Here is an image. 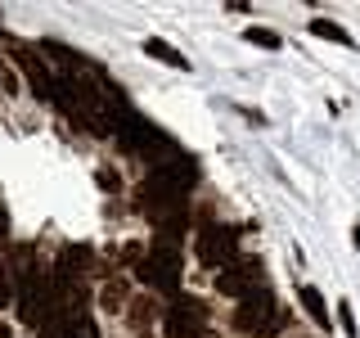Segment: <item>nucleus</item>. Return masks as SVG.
<instances>
[{
    "label": "nucleus",
    "mask_w": 360,
    "mask_h": 338,
    "mask_svg": "<svg viewBox=\"0 0 360 338\" xmlns=\"http://www.w3.org/2000/svg\"><path fill=\"white\" fill-rule=\"evenodd\" d=\"M135 275L144 280V284H153L158 293H180V280H185V257H180L176 244H158L144 253V262L135 266Z\"/></svg>",
    "instance_id": "obj_1"
},
{
    "label": "nucleus",
    "mask_w": 360,
    "mask_h": 338,
    "mask_svg": "<svg viewBox=\"0 0 360 338\" xmlns=\"http://www.w3.org/2000/svg\"><path fill=\"white\" fill-rule=\"evenodd\" d=\"M275 325H279V307L266 284L252 289L248 298H239V307H234V330L239 334H270Z\"/></svg>",
    "instance_id": "obj_2"
},
{
    "label": "nucleus",
    "mask_w": 360,
    "mask_h": 338,
    "mask_svg": "<svg viewBox=\"0 0 360 338\" xmlns=\"http://www.w3.org/2000/svg\"><path fill=\"white\" fill-rule=\"evenodd\" d=\"M162 334H167V338H198V334H207V302L180 293L172 307H167Z\"/></svg>",
    "instance_id": "obj_3"
},
{
    "label": "nucleus",
    "mask_w": 360,
    "mask_h": 338,
    "mask_svg": "<svg viewBox=\"0 0 360 338\" xmlns=\"http://www.w3.org/2000/svg\"><path fill=\"white\" fill-rule=\"evenodd\" d=\"M239 257V230L234 225H202L198 230V262L225 270Z\"/></svg>",
    "instance_id": "obj_4"
},
{
    "label": "nucleus",
    "mask_w": 360,
    "mask_h": 338,
    "mask_svg": "<svg viewBox=\"0 0 360 338\" xmlns=\"http://www.w3.org/2000/svg\"><path fill=\"white\" fill-rule=\"evenodd\" d=\"M252 289H262V262L252 257H234L225 270H217V293L225 298H248Z\"/></svg>",
    "instance_id": "obj_5"
},
{
    "label": "nucleus",
    "mask_w": 360,
    "mask_h": 338,
    "mask_svg": "<svg viewBox=\"0 0 360 338\" xmlns=\"http://www.w3.org/2000/svg\"><path fill=\"white\" fill-rule=\"evenodd\" d=\"M149 176H158L162 185H172L176 194H185V189H194L198 180H202V167H198V158H189V154H176V158H167V163H158Z\"/></svg>",
    "instance_id": "obj_6"
},
{
    "label": "nucleus",
    "mask_w": 360,
    "mask_h": 338,
    "mask_svg": "<svg viewBox=\"0 0 360 338\" xmlns=\"http://www.w3.org/2000/svg\"><path fill=\"white\" fill-rule=\"evenodd\" d=\"M18 63H22V73H27V86L37 90L41 99H54V77H50V68H45L41 54L22 50V54H18Z\"/></svg>",
    "instance_id": "obj_7"
},
{
    "label": "nucleus",
    "mask_w": 360,
    "mask_h": 338,
    "mask_svg": "<svg viewBox=\"0 0 360 338\" xmlns=\"http://www.w3.org/2000/svg\"><path fill=\"white\" fill-rule=\"evenodd\" d=\"M297 302H302V311L311 315L320 330H329L333 325V315H329V302H324V293L315 289V284H297Z\"/></svg>",
    "instance_id": "obj_8"
},
{
    "label": "nucleus",
    "mask_w": 360,
    "mask_h": 338,
    "mask_svg": "<svg viewBox=\"0 0 360 338\" xmlns=\"http://www.w3.org/2000/svg\"><path fill=\"white\" fill-rule=\"evenodd\" d=\"M307 32H311V37H320V41H333V45H347V50H356V37L342 27V23H333V18H311Z\"/></svg>",
    "instance_id": "obj_9"
},
{
    "label": "nucleus",
    "mask_w": 360,
    "mask_h": 338,
    "mask_svg": "<svg viewBox=\"0 0 360 338\" xmlns=\"http://www.w3.org/2000/svg\"><path fill=\"white\" fill-rule=\"evenodd\" d=\"M144 54H153V59H162L167 68H180V73L189 68V59H185V54H180L176 45H167L162 37H149V41H144Z\"/></svg>",
    "instance_id": "obj_10"
},
{
    "label": "nucleus",
    "mask_w": 360,
    "mask_h": 338,
    "mask_svg": "<svg viewBox=\"0 0 360 338\" xmlns=\"http://www.w3.org/2000/svg\"><path fill=\"white\" fill-rule=\"evenodd\" d=\"M41 50L45 54H54V59H63L68 68H72V73H77V68H86L90 59H86V54H77V50H68V45H59V41H41Z\"/></svg>",
    "instance_id": "obj_11"
},
{
    "label": "nucleus",
    "mask_w": 360,
    "mask_h": 338,
    "mask_svg": "<svg viewBox=\"0 0 360 338\" xmlns=\"http://www.w3.org/2000/svg\"><path fill=\"white\" fill-rule=\"evenodd\" d=\"M63 338H99V325L82 311L77 320H63Z\"/></svg>",
    "instance_id": "obj_12"
},
{
    "label": "nucleus",
    "mask_w": 360,
    "mask_h": 338,
    "mask_svg": "<svg viewBox=\"0 0 360 338\" xmlns=\"http://www.w3.org/2000/svg\"><path fill=\"white\" fill-rule=\"evenodd\" d=\"M243 41L248 45H262V50H279V45H284L279 32H266V27H243Z\"/></svg>",
    "instance_id": "obj_13"
},
{
    "label": "nucleus",
    "mask_w": 360,
    "mask_h": 338,
    "mask_svg": "<svg viewBox=\"0 0 360 338\" xmlns=\"http://www.w3.org/2000/svg\"><path fill=\"white\" fill-rule=\"evenodd\" d=\"M338 325H342V334H347V338H360V330H356V320H352V302H347V298L338 302Z\"/></svg>",
    "instance_id": "obj_14"
},
{
    "label": "nucleus",
    "mask_w": 360,
    "mask_h": 338,
    "mask_svg": "<svg viewBox=\"0 0 360 338\" xmlns=\"http://www.w3.org/2000/svg\"><path fill=\"white\" fill-rule=\"evenodd\" d=\"M14 302V275H9V266H0V307H9Z\"/></svg>",
    "instance_id": "obj_15"
},
{
    "label": "nucleus",
    "mask_w": 360,
    "mask_h": 338,
    "mask_svg": "<svg viewBox=\"0 0 360 338\" xmlns=\"http://www.w3.org/2000/svg\"><path fill=\"white\" fill-rule=\"evenodd\" d=\"M9 239V212H5V203H0V244Z\"/></svg>",
    "instance_id": "obj_16"
},
{
    "label": "nucleus",
    "mask_w": 360,
    "mask_h": 338,
    "mask_svg": "<svg viewBox=\"0 0 360 338\" xmlns=\"http://www.w3.org/2000/svg\"><path fill=\"white\" fill-rule=\"evenodd\" d=\"M99 185H104V189H117V176H112L108 167H104V172H99Z\"/></svg>",
    "instance_id": "obj_17"
},
{
    "label": "nucleus",
    "mask_w": 360,
    "mask_h": 338,
    "mask_svg": "<svg viewBox=\"0 0 360 338\" xmlns=\"http://www.w3.org/2000/svg\"><path fill=\"white\" fill-rule=\"evenodd\" d=\"M352 239H356V248H360V221H356V230H352Z\"/></svg>",
    "instance_id": "obj_18"
},
{
    "label": "nucleus",
    "mask_w": 360,
    "mask_h": 338,
    "mask_svg": "<svg viewBox=\"0 0 360 338\" xmlns=\"http://www.w3.org/2000/svg\"><path fill=\"white\" fill-rule=\"evenodd\" d=\"M0 338H9V330H5V325H0Z\"/></svg>",
    "instance_id": "obj_19"
},
{
    "label": "nucleus",
    "mask_w": 360,
    "mask_h": 338,
    "mask_svg": "<svg viewBox=\"0 0 360 338\" xmlns=\"http://www.w3.org/2000/svg\"><path fill=\"white\" fill-rule=\"evenodd\" d=\"M0 86H5V77H0Z\"/></svg>",
    "instance_id": "obj_20"
}]
</instances>
